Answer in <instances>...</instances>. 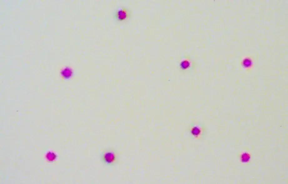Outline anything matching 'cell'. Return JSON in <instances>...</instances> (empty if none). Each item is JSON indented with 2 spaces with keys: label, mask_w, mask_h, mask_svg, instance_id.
Masks as SVG:
<instances>
[{
  "label": "cell",
  "mask_w": 288,
  "mask_h": 184,
  "mask_svg": "<svg viewBox=\"0 0 288 184\" xmlns=\"http://www.w3.org/2000/svg\"><path fill=\"white\" fill-rule=\"evenodd\" d=\"M131 12L128 8L120 7L118 8L114 14V17L117 21L123 22L128 20L130 17Z\"/></svg>",
  "instance_id": "obj_1"
},
{
  "label": "cell",
  "mask_w": 288,
  "mask_h": 184,
  "mask_svg": "<svg viewBox=\"0 0 288 184\" xmlns=\"http://www.w3.org/2000/svg\"><path fill=\"white\" fill-rule=\"evenodd\" d=\"M116 154L114 152H109L105 154L104 159L106 162L109 164H112L116 160Z\"/></svg>",
  "instance_id": "obj_2"
}]
</instances>
